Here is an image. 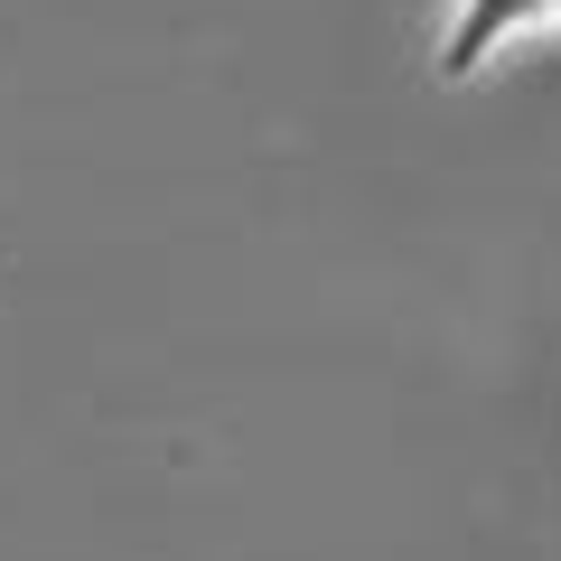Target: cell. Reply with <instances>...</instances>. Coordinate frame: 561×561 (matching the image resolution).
<instances>
[{"instance_id": "obj_1", "label": "cell", "mask_w": 561, "mask_h": 561, "mask_svg": "<svg viewBox=\"0 0 561 561\" xmlns=\"http://www.w3.org/2000/svg\"><path fill=\"white\" fill-rule=\"evenodd\" d=\"M542 38H561V0H449L440 28H431V76L478 84L515 47H542Z\"/></svg>"}]
</instances>
